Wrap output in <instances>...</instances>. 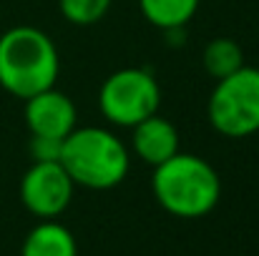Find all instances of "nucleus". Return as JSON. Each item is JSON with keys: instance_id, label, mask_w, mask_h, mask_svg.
I'll list each match as a JSON object with an SVG mask.
<instances>
[{"instance_id": "f257e3e1", "label": "nucleus", "mask_w": 259, "mask_h": 256, "mask_svg": "<svg viewBox=\"0 0 259 256\" xmlns=\"http://www.w3.org/2000/svg\"><path fill=\"white\" fill-rule=\"evenodd\" d=\"M61 71L56 43L33 25H15L0 35V85L15 98L53 88Z\"/></svg>"}, {"instance_id": "f03ea898", "label": "nucleus", "mask_w": 259, "mask_h": 256, "mask_svg": "<svg viewBox=\"0 0 259 256\" xmlns=\"http://www.w3.org/2000/svg\"><path fill=\"white\" fill-rule=\"evenodd\" d=\"M151 188L164 211L179 219H201L217 209L222 181L217 169L194 153H174L154 166Z\"/></svg>"}, {"instance_id": "7ed1b4c3", "label": "nucleus", "mask_w": 259, "mask_h": 256, "mask_svg": "<svg viewBox=\"0 0 259 256\" xmlns=\"http://www.w3.org/2000/svg\"><path fill=\"white\" fill-rule=\"evenodd\" d=\"M128 164V148L108 128H73L63 138L61 166L68 171L76 186L96 191L113 188L126 178Z\"/></svg>"}, {"instance_id": "20e7f679", "label": "nucleus", "mask_w": 259, "mask_h": 256, "mask_svg": "<svg viewBox=\"0 0 259 256\" xmlns=\"http://www.w3.org/2000/svg\"><path fill=\"white\" fill-rule=\"evenodd\" d=\"M209 123L227 138H247L259 131V68L242 66L219 78L209 95Z\"/></svg>"}, {"instance_id": "39448f33", "label": "nucleus", "mask_w": 259, "mask_h": 256, "mask_svg": "<svg viewBox=\"0 0 259 256\" xmlns=\"http://www.w3.org/2000/svg\"><path fill=\"white\" fill-rule=\"evenodd\" d=\"M161 88L146 68H121L111 73L98 90V108L113 126L134 128L139 121L159 113Z\"/></svg>"}, {"instance_id": "423d86ee", "label": "nucleus", "mask_w": 259, "mask_h": 256, "mask_svg": "<svg viewBox=\"0 0 259 256\" xmlns=\"http://www.w3.org/2000/svg\"><path fill=\"white\" fill-rule=\"evenodd\" d=\"M73 188L76 183L61 161H33L20 181V201L33 216L56 219L71 206Z\"/></svg>"}, {"instance_id": "0eeeda50", "label": "nucleus", "mask_w": 259, "mask_h": 256, "mask_svg": "<svg viewBox=\"0 0 259 256\" xmlns=\"http://www.w3.org/2000/svg\"><path fill=\"white\" fill-rule=\"evenodd\" d=\"M78 121V111L73 100L53 88H46L30 98H25V126L30 136L66 138Z\"/></svg>"}, {"instance_id": "6e6552de", "label": "nucleus", "mask_w": 259, "mask_h": 256, "mask_svg": "<svg viewBox=\"0 0 259 256\" xmlns=\"http://www.w3.org/2000/svg\"><path fill=\"white\" fill-rule=\"evenodd\" d=\"M134 151L136 156L149 164L159 166L174 153H179V131L169 118L154 113L134 126Z\"/></svg>"}, {"instance_id": "1a4fd4ad", "label": "nucleus", "mask_w": 259, "mask_h": 256, "mask_svg": "<svg viewBox=\"0 0 259 256\" xmlns=\"http://www.w3.org/2000/svg\"><path fill=\"white\" fill-rule=\"evenodd\" d=\"M20 256H78V246L63 224L46 219L25 236Z\"/></svg>"}, {"instance_id": "9d476101", "label": "nucleus", "mask_w": 259, "mask_h": 256, "mask_svg": "<svg viewBox=\"0 0 259 256\" xmlns=\"http://www.w3.org/2000/svg\"><path fill=\"white\" fill-rule=\"evenodd\" d=\"M201 0H139L141 15L161 28V30H181L199 10Z\"/></svg>"}, {"instance_id": "9b49d317", "label": "nucleus", "mask_w": 259, "mask_h": 256, "mask_svg": "<svg viewBox=\"0 0 259 256\" xmlns=\"http://www.w3.org/2000/svg\"><path fill=\"white\" fill-rule=\"evenodd\" d=\"M201 61H204L206 73L219 81V78H227L229 73H234V71H239L244 66V53H242V48L234 40L214 38L211 43H206Z\"/></svg>"}, {"instance_id": "f8f14e48", "label": "nucleus", "mask_w": 259, "mask_h": 256, "mask_svg": "<svg viewBox=\"0 0 259 256\" xmlns=\"http://www.w3.org/2000/svg\"><path fill=\"white\" fill-rule=\"evenodd\" d=\"M113 0H58L61 15L73 25H93L98 23Z\"/></svg>"}, {"instance_id": "ddd939ff", "label": "nucleus", "mask_w": 259, "mask_h": 256, "mask_svg": "<svg viewBox=\"0 0 259 256\" xmlns=\"http://www.w3.org/2000/svg\"><path fill=\"white\" fill-rule=\"evenodd\" d=\"M30 156L33 161H61L63 138H48V136H30Z\"/></svg>"}]
</instances>
